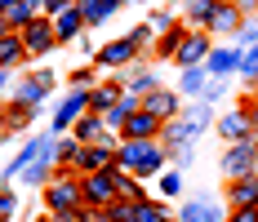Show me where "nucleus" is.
<instances>
[{"label":"nucleus","mask_w":258,"mask_h":222,"mask_svg":"<svg viewBox=\"0 0 258 222\" xmlns=\"http://www.w3.org/2000/svg\"><path fill=\"white\" fill-rule=\"evenodd\" d=\"M116 165L125 173H156L165 165V151L156 147L152 138H143V142H125V147L116 151Z\"/></svg>","instance_id":"nucleus-1"},{"label":"nucleus","mask_w":258,"mask_h":222,"mask_svg":"<svg viewBox=\"0 0 258 222\" xmlns=\"http://www.w3.org/2000/svg\"><path fill=\"white\" fill-rule=\"evenodd\" d=\"M80 191H85V204H94V209H111L116 204V178L111 169L107 173H85V182H80Z\"/></svg>","instance_id":"nucleus-2"},{"label":"nucleus","mask_w":258,"mask_h":222,"mask_svg":"<svg viewBox=\"0 0 258 222\" xmlns=\"http://www.w3.org/2000/svg\"><path fill=\"white\" fill-rule=\"evenodd\" d=\"M258 147H254V138L249 142H236L232 151H227V160H223V173L232 178V182H240V178H254L258 173Z\"/></svg>","instance_id":"nucleus-3"},{"label":"nucleus","mask_w":258,"mask_h":222,"mask_svg":"<svg viewBox=\"0 0 258 222\" xmlns=\"http://www.w3.org/2000/svg\"><path fill=\"white\" fill-rule=\"evenodd\" d=\"M45 200H49L53 213H67V209H85V191H80L72 178H58L45 187Z\"/></svg>","instance_id":"nucleus-4"},{"label":"nucleus","mask_w":258,"mask_h":222,"mask_svg":"<svg viewBox=\"0 0 258 222\" xmlns=\"http://www.w3.org/2000/svg\"><path fill=\"white\" fill-rule=\"evenodd\" d=\"M49 151L58 156V142H53V138H36V142H27L23 156H14V160H9V169H5V182H9V178H18V173H27L36 160H40V156H49Z\"/></svg>","instance_id":"nucleus-5"},{"label":"nucleus","mask_w":258,"mask_h":222,"mask_svg":"<svg viewBox=\"0 0 258 222\" xmlns=\"http://www.w3.org/2000/svg\"><path fill=\"white\" fill-rule=\"evenodd\" d=\"M80 173H107L116 169V151L107 147V142H94V147H80Z\"/></svg>","instance_id":"nucleus-6"},{"label":"nucleus","mask_w":258,"mask_h":222,"mask_svg":"<svg viewBox=\"0 0 258 222\" xmlns=\"http://www.w3.org/2000/svg\"><path fill=\"white\" fill-rule=\"evenodd\" d=\"M143 111H147V116H156L160 124H169L174 116H178V98H174L169 89H152V94L143 98Z\"/></svg>","instance_id":"nucleus-7"},{"label":"nucleus","mask_w":258,"mask_h":222,"mask_svg":"<svg viewBox=\"0 0 258 222\" xmlns=\"http://www.w3.org/2000/svg\"><path fill=\"white\" fill-rule=\"evenodd\" d=\"M120 133H125V142H143V138H156V133H160V120H156V116H147V111L138 107V111L120 124Z\"/></svg>","instance_id":"nucleus-8"},{"label":"nucleus","mask_w":258,"mask_h":222,"mask_svg":"<svg viewBox=\"0 0 258 222\" xmlns=\"http://www.w3.org/2000/svg\"><path fill=\"white\" fill-rule=\"evenodd\" d=\"M53 40H58V31H53V23H45V18H36V23L23 31L27 53H45V49H53Z\"/></svg>","instance_id":"nucleus-9"},{"label":"nucleus","mask_w":258,"mask_h":222,"mask_svg":"<svg viewBox=\"0 0 258 222\" xmlns=\"http://www.w3.org/2000/svg\"><path fill=\"white\" fill-rule=\"evenodd\" d=\"M134 53H138V40H134V36H125V40H111V45H103L98 62H103V67H125Z\"/></svg>","instance_id":"nucleus-10"},{"label":"nucleus","mask_w":258,"mask_h":222,"mask_svg":"<svg viewBox=\"0 0 258 222\" xmlns=\"http://www.w3.org/2000/svg\"><path fill=\"white\" fill-rule=\"evenodd\" d=\"M201 124H205V111L187 116V124H182V120H169V124H165V138H169L174 147H182V142H191V138L201 133Z\"/></svg>","instance_id":"nucleus-11"},{"label":"nucleus","mask_w":258,"mask_h":222,"mask_svg":"<svg viewBox=\"0 0 258 222\" xmlns=\"http://www.w3.org/2000/svg\"><path fill=\"white\" fill-rule=\"evenodd\" d=\"M209 40L205 36H187V40H182V49H178V62L182 67H187V71H191V67H201V62H209Z\"/></svg>","instance_id":"nucleus-12"},{"label":"nucleus","mask_w":258,"mask_h":222,"mask_svg":"<svg viewBox=\"0 0 258 222\" xmlns=\"http://www.w3.org/2000/svg\"><path fill=\"white\" fill-rule=\"evenodd\" d=\"M85 107H89V89H76L72 98L58 107V116H53V129H67V124H76V116L85 111Z\"/></svg>","instance_id":"nucleus-13"},{"label":"nucleus","mask_w":258,"mask_h":222,"mask_svg":"<svg viewBox=\"0 0 258 222\" xmlns=\"http://www.w3.org/2000/svg\"><path fill=\"white\" fill-rule=\"evenodd\" d=\"M27 58V45H23V31H9V36H0V67L9 71V67H18Z\"/></svg>","instance_id":"nucleus-14"},{"label":"nucleus","mask_w":258,"mask_h":222,"mask_svg":"<svg viewBox=\"0 0 258 222\" xmlns=\"http://www.w3.org/2000/svg\"><path fill=\"white\" fill-rule=\"evenodd\" d=\"M223 133H227L232 142H249V133H254L249 111H227V116H223Z\"/></svg>","instance_id":"nucleus-15"},{"label":"nucleus","mask_w":258,"mask_h":222,"mask_svg":"<svg viewBox=\"0 0 258 222\" xmlns=\"http://www.w3.org/2000/svg\"><path fill=\"white\" fill-rule=\"evenodd\" d=\"M45 94H49V76H31V80H23V85H18V102H23V107L45 102Z\"/></svg>","instance_id":"nucleus-16"},{"label":"nucleus","mask_w":258,"mask_h":222,"mask_svg":"<svg viewBox=\"0 0 258 222\" xmlns=\"http://www.w3.org/2000/svg\"><path fill=\"white\" fill-rule=\"evenodd\" d=\"M80 23H85L80 5H72V9H62V14L53 18V31H58V40H72V36H80Z\"/></svg>","instance_id":"nucleus-17"},{"label":"nucleus","mask_w":258,"mask_h":222,"mask_svg":"<svg viewBox=\"0 0 258 222\" xmlns=\"http://www.w3.org/2000/svg\"><path fill=\"white\" fill-rule=\"evenodd\" d=\"M209 27L214 31H240V9L236 5H227V0H218V9H214V18H209Z\"/></svg>","instance_id":"nucleus-18"},{"label":"nucleus","mask_w":258,"mask_h":222,"mask_svg":"<svg viewBox=\"0 0 258 222\" xmlns=\"http://www.w3.org/2000/svg\"><path fill=\"white\" fill-rule=\"evenodd\" d=\"M240 58H245V49H214L209 53V71L214 76H227L240 67Z\"/></svg>","instance_id":"nucleus-19"},{"label":"nucleus","mask_w":258,"mask_h":222,"mask_svg":"<svg viewBox=\"0 0 258 222\" xmlns=\"http://www.w3.org/2000/svg\"><path fill=\"white\" fill-rule=\"evenodd\" d=\"M232 200H236V209H258V173L236 182V187H232Z\"/></svg>","instance_id":"nucleus-20"},{"label":"nucleus","mask_w":258,"mask_h":222,"mask_svg":"<svg viewBox=\"0 0 258 222\" xmlns=\"http://www.w3.org/2000/svg\"><path fill=\"white\" fill-rule=\"evenodd\" d=\"M103 129H107L103 116H89V120H80V124H76V142H80V147H94V142L103 138Z\"/></svg>","instance_id":"nucleus-21"},{"label":"nucleus","mask_w":258,"mask_h":222,"mask_svg":"<svg viewBox=\"0 0 258 222\" xmlns=\"http://www.w3.org/2000/svg\"><path fill=\"white\" fill-rule=\"evenodd\" d=\"M125 98V94H120V89H111V85H98V89H89V107H98V111H111V107H116V102Z\"/></svg>","instance_id":"nucleus-22"},{"label":"nucleus","mask_w":258,"mask_h":222,"mask_svg":"<svg viewBox=\"0 0 258 222\" xmlns=\"http://www.w3.org/2000/svg\"><path fill=\"white\" fill-rule=\"evenodd\" d=\"M178 222H218V209H214L209 200H191V204L182 209Z\"/></svg>","instance_id":"nucleus-23"},{"label":"nucleus","mask_w":258,"mask_h":222,"mask_svg":"<svg viewBox=\"0 0 258 222\" xmlns=\"http://www.w3.org/2000/svg\"><path fill=\"white\" fill-rule=\"evenodd\" d=\"M80 14H85V23H107V18H111V14H116V5H111V0H85V5H80Z\"/></svg>","instance_id":"nucleus-24"},{"label":"nucleus","mask_w":258,"mask_h":222,"mask_svg":"<svg viewBox=\"0 0 258 222\" xmlns=\"http://www.w3.org/2000/svg\"><path fill=\"white\" fill-rule=\"evenodd\" d=\"M111 178H116V196H120V200H143V187H138V182H134L120 165L111 169Z\"/></svg>","instance_id":"nucleus-25"},{"label":"nucleus","mask_w":258,"mask_h":222,"mask_svg":"<svg viewBox=\"0 0 258 222\" xmlns=\"http://www.w3.org/2000/svg\"><path fill=\"white\" fill-rule=\"evenodd\" d=\"M214 9H218V0H187V18H196V23H205L214 18Z\"/></svg>","instance_id":"nucleus-26"},{"label":"nucleus","mask_w":258,"mask_h":222,"mask_svg":"<svg viewBox=\"0 0 258 222\" xmlns=\"http://www.w3.org/2000/svg\"><path fill=\"white\" fill-rule=\"evenodd\" d=\"M134 213H138V200H125V204H111V209H107L111 222H134Z\"/></svg>","instance_id":"nucleus-27"},{"label":"nucleus","mask_w":258,"mask_h":222,"mask_svg":"<svg viewBox=\"0 0 258 222\" xmlns=\"http://www.w3.org/2000/svg\"><path fill=\"white\" fill-rule=\"evenodd\" d=\"M134 222H165V209H156V204H147V200H138V213H134Z\"/></svg>","instance_id":"nucleus-28"},{"label":"nucleus","mask_w":258,"mask_h":222,"mask_svg":"<svg viewBox=\"0 0 258 222\" xmlns=\"http://www.w3.org/2000/svg\"><path fill=\"white\" fill-rule=\"evenodd\" d=\"M49 160H53V151H49V156H40V160L27 169V182H45V173H49Z\"/></svg>","instance_id":"nucleus-29"},{"label":"nucleus","mask_w":258,"mask_h":222,"mask_svg":"<svg viewBox=\"0 0 258 222\" xmlns=\"http://www.w3.org/2000/svg\"><path fill=\"white\" fill-rule=\"evenodd\" d=\"M27 116H31V107H23V102H18L14 111H5V120H9V129H23V124H27Z\"/></svg>","instance_id":"nucleus-30"},{"label":"nucleus","mask_w":258,"mask_h":222,"mask_svg":"<svg viewBox=\"0 0 258 222\" xmlns=\"http://www.w3.org/2000/svg\"><path fill=\"white\" fill-rule=\"evenodd\" d=\"M58 160H62V165H76L80 160V142H58Z\"/></svg>","instance_id":"nucleus-31"},{"label":"nucleus","mask_w":258,"mask_h":222,"mask_svg":"<svg viewBox=\"0 0 258 222\" xmlns=\"http://www.w3.org/2000/svg\"><path fill=\"white\" fill-rule=\"evenodd\" d=\"M240 71L249 76V80H258V49H245V58H240Z\"/></svg>","instance_id":"nucleus-32"},{"label":"nucleus","mask_w":258,"mask_h":222,"mask_svg":"<svg viewBox=\"0 0 258 222\" xmlns=\"http://www.w3.org/2000/svg\"><path fill=\"white\" fill-rule=\"evenodd\" d=\"M182 85H187V94H201V89H205V76H201L196 67H191V71L182 76Z\"/></svg>","instance_id":"nucleus-33"},{"label":"nucleus","mask_w":258,"mask_h":222,"mask_svg":"<svg viewBox=\"0 0 258 222\" xmlns=\"http://www.w3.org/2000/svg\"><path fill=\"white\" fill-rule=\"evenodd\" d=\"M14 209H18V204H14V196H9V191H0V222L14 218Z\"/></svg>","instance_id":"nucleus-34"},{"label":"nucleus","mask_w":258,"mask_h":222,"mask_svg":"<svg viewBox=\"0 0 258 222\" xmlns=\"http://www.w3.org/2000/svg\"><path fill=\"white\" fill-rule=\"evenodd\" d=\"M178 187H182V182H178V173H165V178H160V191H165V196H174Z\"/></svg>","instance_id":"nucleus-35"},{"label":"nucleus","mask_w":258,"mask_h":222,"mask_svg":"<svg viewBox=\"0 0 258 222\" xmlns=\"http://www.w3.org/2000/svg\"><path fill=\"white\" fill-rule=\"evenodd\" d=\"M62 9H72V0H45V14H53V18H58Z\"/></svg>","instance_id":"nucleus-36"},{"label":"nucleus","mask_w":258,"mask_h":222,"mask_svg":"<svg viewBox=\"0 0 258 222\" xmlns=\"http://www.w3.org/2000/svg\"><path fill=\"white\" fill-rule=\"evenodd\" d=\"M232 222H258V209H236Z\"/></svg>","instance_id":"nucleus-37"},{"label":"nucleus","mask_w":258,"mask_h":222,"mask_svg":"<svg viewBox=\"0 0 258 222\" xmlns=\"http://www.w3.org/2000/svg\"><path fill=\"white\" fill-rule=\"evenodd\" d=\"M80 213H85V209H67V213H53V222H76Z\"/></svg>","instance_id":"nucleus-38"},{"label":"nucleus","mask_w":258,"mask_h":222,"mask_svg":"<svg viewBox=\"0 0 258 222\" xmlns=\"http://www.w3.org/2000/svg\"><path fill=\"white\" fill-rule=\"evenodd\" d=\"M9 31H14V27H9V18L0 14V36H9Z\"/></svg>","instance_id":"nucleus-39"},{"label":"nucleus","mask_w":258,"mask_h":222,"mask_svg":"<svg viewBox=\"0 0 258 222\" xmlns=\"http://www.w3.org/2000/svg\"><path fill=\"white\" fill-rule=\"evenodd\" d=\"M89 222H111V218H107V213H94V218H89Z\"/></svg>","instance_id":"nucleus-40"},{"label":"nucleus","mask_w":258,"mask_h":222,"mask_svg":"<svg viewBox=\"0 0 258 222\" xmlns=\"http://www.w3.org/2000/svg\"><path fill=\"white\" fill-rule=\"evenodd\" d=\"M249 120H254V133H258V107H254V111H249Z\"/></svg>","instance_id":"nucleus-41"},{"label":"nucleus","mask_w":258,"mask_h":222,"mask_svg":"<svg viewBox=\"0 0 258 222\" xmlns=\"http://www.w3.org/2000/svg\"><path fill=\"white\" fill-rule=\"evenodd\" d=\"M0 89H5V67H0Z\"/></svg>","instance_id":"nucleus-42"},{"label":"nucleus","mask_w":258,"mask_h":222,"mask_svg":"<svg viewBox=\"0 0 258 222\" xmlns=\"http://www.w3.org/2000/svg\"><path fill=\"white\" fill-rule=\"evenodd\" d=\"M111 5H125V0H111Z\"/></svg>","instance_id":"nucleus-43"},{"label":"nucleus","mask_w":258,"mask_h":222,"mask_svg":"<svg viewBox=\"0 0 258 222\" xmlns=\"http://www.w3.org/2000/svg\"><path fill=\"white\" fill-rule=\"evenodd\" d=\"M76 5H85V0H76Z\"/></svg>","instance_id":"nucleus-44"},{"label":"nucleus","mask_w":258,"mask_h":222,"mask_svg":"<svg viewBox=\"0 0 258 222\" xmlns=\"http://www.w3.org/2000/svg\"><path fill=\"white\" fill-rule=\"evenodd\" d=\"M227 5H236V0H227Z\"/></svg>","instance_id":"nucleus-45"},{"label":"nucleus","mask_w":258,"mask_h":222,"mask_svg":"<svg viewBox=\"0 0 258 222\" xmlns=\"http://www.w3.org/2000/svg\"><path fill=\"white\" fill-rule=\"evenodd\" d=\"M254 89H258V80H254Z\"/></svg>","instance_id":"nucleus-46"}]
</instances>
